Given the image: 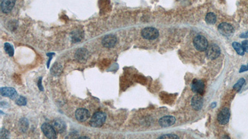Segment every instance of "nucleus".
<instances>
[{
  "label": "nucleus",
  "mask_w": 248,
  "mask_h": 139,
  "mask_svg": "<svg viewBox=\"0 0 248 139\" xmlns=\"http://www.w3.org/2000/svg\"><path fill=\"white\" fill-rule=\"evenodd\" d=\"M106 120V114L101 111L95 113L91 119L90 125L94 127H101Z\"/></svg>",
  "instance_id": "1"
},
{
  "label": "nucleus",
  "mask_w": 248,
  "mask_h": 139,
  "mask_svg": "<svg viewBox=\"0 0 248 139\" xmlns=\"http://www.w3.org/2000/svg\"><path fill=\"white\" fill-rule=\"evenodd\" d=\"M194 45L197 50L203 51L208 47V41L206 38L202 35H197L194 40Z\"/></svg>",
  "instance_id": "2"
},
{
  "label": "nucleus",
  "mask_w": 248,
  "mask_h": 139,
  "mask_svg": "<svg viewBox=\"0 0 248 139\" xmlns=\"http://www.w3.org/2000/svg\"><path fill=\"white\" fill-rule=\"evenodd\" d=\"M141 35L147 40H155L159 36V32L155 28L146 27L141 31Z\"/></svg>",
  "instance_id": "3"
},
{
  "label": "nucleus",
  "mask_w": 248,
  "mask_h": 139,
  "mask_svg": "<svg viewBox=\"0 0 248 139\" xmlns=\"http://www.w3.org/2000/svg\"><path fill=\"white\" fill-rule=\"evenodd\" d=\"M206 55L208 58L215 59L220 55V48L216 44H211L206 49Z\"/></svg>",
  "instance_id": "4"
},
{
  "label": "nucleus",
  "mask_w": 248,
  "mask_h": 139,
  "mask_svg": "<svg viewBox=\"0 0 248 139\" xmlns=\"http://www.w3.org/2000/svg\"><path fill=\"white\" fill-rule=\"evenodd\" d=\"M218 31L222 35L225 37H231L235 32L234 28L227 23H222L218 26Z\"/></svg>",
  "instance_id": "5"
},
{
  "label": "nucleus",
  "mask_w": 248,
  "mask_h": 139,
  "mask_svg": "<svg viewBox=\"0 0 248 139\" xmlns=\"http://www.w3.org/2000/svg\"><path fill=\"white\" fill-rule=\"evenodd\" d=\"M42 131L44 135L49 138H56V131L55 130L54 127L50 125L49 124L45 123L42 126Z\"/></svg>",
  "instance_id": "6"
},
{
  "label": "nucleus",
  "mask_w": 248,
  "mask_h": 139,
  "mask_svg": "<svg viewBox=\"0 0 248 139\" xmlns=\"http://www.w3.org/2000/svg\"><path fill=\"white\" fill-rule=\"evenodd\" d=\"M230 113L226 108H223L218 114V121L221 125H225L230 120Z\"/></svg>",
  "instance_id": "7"
},
{
  "label": "nucleus",
  "mask_w": 248,
  "mask_h": 139,
  "mask_svg": "<svg viewBox=\"0 0 248 139\" xmlns=\"http://www.w3.org/2000/svg\"><path fill=\"white\" fill-rule=\"evenodd\" d=\"M117 42V38L114 35H107L105 36L102 40L103 46L108 48H111L115 46Z\"/></svg>",
  "instance_id": "8"
},
{
  "label": "nucleus",
  "mask_w": 248,
  "mask_h": 139,
  "mask_svg": "<svg viewBox=\"0 0 248 139\" xmlns=\"http://www.w3.org/2000/svg\"><path fill=\"white\" fill-rule=\"evenodd\" d=\"M192 90L197 94L202 95L204 92L205 84L202 80L194 79L191 85Z\"/></svg>",
  "instance_id": "9"
},
{
  "label": "nucleus",
  "mask_w": 248,
  "mask_h": 139,
  "mask_svg": "<svg viewBox=\"0 0 248 139\" xmlns=\"http://www.w3.org/2000/svg\"><path fill=\"white\" fill-rule=\"evenodd\" d=\"M75 117L79 122H84L90 117V113L84 108H79L75 112Z\"/></svg>",
  "instance_id": "10"
},
{
  "label": "nucleus",
  "mask_w": 248,
  "mask_h": 139,
  "mask_svg": "<svg viewBox=\"0 0 248 139\" xmlns=\"http://www.w3.org/2000/svg\"><path fill=\"white\" fill-rule=\"evenodd\" d=\"M16 4V0H2L1 4V10L4 13L10 12Z\"/></svg>",
  "instance_id": "11"
},
{
  "label": "nucleus",
  "mask_w": 248,
  "mask_h": 139,
  "mask_svg": "<svg viewBox=\"0 0 248 139\" xmlns=\"http://www.w3.org/2000/svg\"><path fill=\"white\" fill-rule=\"evenodd\" d=\"M203 98L201 95L197 94L193 97L192 99L191 104L194 109L196 110V111H199L200 109H202L203 106Z\"/></svg>",
  "instance_id": "12"
},
{
  "label": "nucleus",
  "mask_w": 248,
  "mask_h": 139,
  "mask_svg": "<svg viewBox=\"0 0 248 139\" xmlns=\"http://www.w3.org/2000/svg\"><path fill=\"white\" fill-rule=\"evenodd\" d=\"M176 122V118L171 116H167L161 118L159 121L160 126L163 127H167L173 126Z\"/></svg>",
  "instance_id": "13"
},
{
  "label": "nucleus",
  "mask_w": 248,
  "mask_h": 139,
  "mask_svg": "<svg viewBox=\"0 0 248 139\" xmlns=\"http://www.w3.org/2000/svg\"><path fill=\"white\" fill-rule=\"evenodd\" d=\"M1 94L3 97H6L11 99L17 97V92L12 87H2L1 89Z\"/></svg>",
  "instance_id": "14"
},
{
  "label": "nucleus",
  "mask_w": 248,
  "mask_h": 139,
  "mask_svg": "<svg viewBox=\"0 0 248 139\" xmlns=\"http://www.w3.org/2000/svg\"><path fill=\"white\" fill-rule=\"evenodd\" d=\"M53 127L56 132L59 133H63L66 129L65 122L60 119H57L53 123Z\"/></svg>",
  "instance_id": "15"
},
{
  "label": "nucleus",
  "mask_w": 248,
  "mask_h": 139,
  "mask_svg": "<svg viewBox=\"0 0 248 139\" xmlns=\"http://www.w3.org/2000/svg\"><path fill=\"white\" fill-rule=\"evenodd\" d=\"M89 56L88 51L84 48H80L77 50L75 53V57L78 61L82 62L88 59Z\"/></svg>",
  "instance_id": "16"
},
{
  "label": "nucleus",
  "mask_w": 248,
  "mask_h": 139,
  "mask_svg": "<svg viewBox=\"0 0 248 139\" xmlns=\"http://www.w3.org/2000/svg\"><path fill=\"white\" fill-rule=\"evenodd\" d=\"M50 71L52 75H55V76L59 75H60L62 71V66L59 63H55L53 66H52Z\"/></svg>",
  "instance_id": "17"
},
{
  "label": "nucleus",
  "mask_w": 248,
  "mask_h": 139,
  "mask_svg": "<svg viewBox=\"0 0 248 139\" xmlns=\"http://www.w3.org/2000/svg\"><path fill=\"white\" fill-rule=\"evenodd\" d=\"M217 17L216 15L213 12L208 13L206 17V21L209 24H214L216 22Z\"/></svg>",
  "instance_id": "18"
},
{
  "label": "nucleus",
  "mask_w": 248,
  "mask_h": 139,
  "mask_svg": "<svg viewBox=\"0 0 248 139\" xmlns=\"http://www.w3.org/2000/svg\"><path fill=\"white\" fill-rule=\"evenodd\" d=\"M233 48L235 50V51L237 52V53L240 55H244L245 54V50L243 49L242 45L240 44L238 42H234L233 43Z\"/></svg>",
  "instance_id": "19"
},
{
  "label": "nucleus",
  "mask_w": 248,
  "mask_h": 139,
  "mask_svg": "<svg viewBox=\"0 0 248 139\" xmlns=\"http://www.w3.org/2000/svg\"><path fill=\"white\" fill-rule=\"evenodd\" d=\"M82 34L79 31H76L74 32L72 35H71V38H72V40L74 42H77L81 40V39L82 38Z\"/></svg>",
  "instance_id": "20"
},
{
  "label": "nucleus",
  "mask_w": 248,
  "mask_h": 139,
  "mask_svg": "<svg viewBox=\"0 0 248 139\" xmlns=\"http://www.w3.org/2000/svg\"><path fill=\"white\" fill-rule=\"evenodd\" d=\"M4 49H5L6 52L8 54L9 56H13L14 55V48L13 46L8 44V43H6L4 44Z\"/></svg>",
  "instance_id": "21"
},
{
  "label": "nucleus",
  "mask_w": 248,
  "mask_h": 139,
  "mask_svg": "<svg viewBox=\"0 0 248 139\" xmlns=\"http://www.w3.org/2000/svg\"><path fill=\"white\" fill-rule=\"evenodd\" d=\"M28 121L26 118H22L20 121V127L21 131L24 132H26L28 129Z\"/></svg>",
  "instance_id": "22"
},
{
  "label": "nucleus",
  "mask_w": 248,
  "mask_h": 139,
  "mask_svg": "<svg viewBox=\"0 0 248 139\" xmlns=\"http://www.w3.org/2000/svg\"><path fill=\"white\" fill-rule=\"evenodd\" d=\"M245 83V80L244 79H241L239 80L238 81L237 83L234 85V87H233V89H235L236 90H237L238 92V91H240V89H241V87H242L243 84Z\"/></svg>",
  "instance_id": "23"
},
{
  "label": "nucleus",
  "mask_w": 248,
  "mask_h": 139,
  "mask_svg": "<svg viewBox=\"0 0 248 139\" xmlns=\"http://www.w3.org/2000/svg\"><path fill=\"white\" fill-rule=\"evenodd\" d=\"M16 103L17 104L20 105V106H24L27 103V101L24 97H21H21H20L16 100Z\"/></svg>",
  "instance_id": "24"
},
{
  "label": "nucleus",
  "mask_w": 248,
  "mask_h": 139,
  "mask_svg": "<svg viewBox=\"0 0 248 139\" xmlns=\"http://www.w3.org/2000/svg\"><path fill=\"white\" fill-rule=\"evenodd\" d=\"M9 137V132L4 129H2L0 133V138H8Z\"/></svg>",
  "instance_id": "25"
},
{
  "label": "nucleus",
  "mask_w": 248,
  "mask_h": 139,
  "mask_svg": "<svg viewBox=\"0 0 248 139\" xmlns=\"http://www.w3.org/2000/svg\"><path fill=\"white\" fill-rule=\"evenodd\" d=\"M159 138H179V137L174 134H166L160 137Z\"/></svg>",
  "instance_id": "26"
},
{
  "label": "nucleus",
  "mask_w": 248,
  "mask_h": 139,
  "mask_svg": "<svg viewBox=\"0 0 248 139\" xmlns=\"http://www.w3.org/2000/svg\"><path fill=\"white\" fill-rule=\"evenodd\" d=\"M242 46L245 51L248 53V40H245L242 42Z\"/></svg>",
  "instance_id": "27"
},
{
  "label": "nucleus",
  "mask_w": 248,
  "mask_h": 139,
  "mask_svg": "<svg viewBox=\"0 0 248 139\" xmlns=\"http://www.w3.org/2000/svg\"><path fill=\"white\" fill-rule=\"evenodd\" d=\"M247 70H248V67H246L245 66H242L240 72V73H242V72L247 71Z\"/></svg>",
  "instance_id": "28"
},
{
  "label": "nucleus",
  "mask_w": 248,
  "mask_h": 139,
  "mask_svg": "<svg viewBox=\"0 0 248 139\" xmlns=\"http://www.w3.org/2000/svg\"><path fill=\"white\" fill-rule=\"evenodd\" d=\"M240 37L241 38H248V32H246L245 33H242V34H241L240 35Z\"/></svg>",
  "instance_id": "29"
},
{
  "label": "nucleus",
  "mask_w": 248,
  "mask_h": 139,
  "mask_svg": "<svg viewBox=\"0 0 248 139\" xmlns=\"http://www.w3.org/2000/svg\"><path fill=\"white\" fill-rule=\"evenodd\" d=\"M247 67H248V65H247Z\"/></svg>",
  "instance_id": "30"
}]
</instances>
